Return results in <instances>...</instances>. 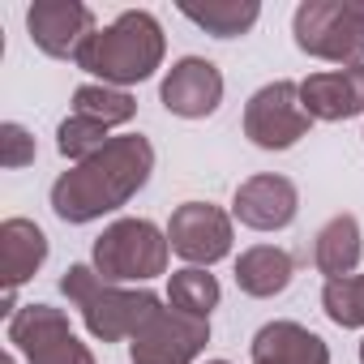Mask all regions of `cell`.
<instances>
[{"label":"cell","mask_w":364,"mask_h":364,"mask_svg":"<svg viewBox=\"0 0 364 364\" xmlns=\"http://www.w3.org/2000/svg\"><path fill=\"white\" fill-rule=\"evenodd\" d=\"M107 141H112V137H107V124H99V120H90V116H77V112H69V116L60 120V129H56V150H60L69 163H86V159L99 154Z\"/></svg>","instance_id":"7402d4cb"},{"label":"cell","mask_w":364,"mask_h":364,"mask_svg":"<svg viewBox=\"0 0 364 364\" xmlns=\"http://www.w3.org/2000/svg\"><path fill=\"white\" fill-rule=\"evenodd\" d=\"M210 343V321L180 313V309H159L133 338V364H193Z\"/></svg>","instance_id":"ba28073f"},{"label":"cell","mask_w":364,"mask_h":364,"mask_svg":"<svg viewBox=\"0 0 364 364\" xmlns=\"http://www.w3.org/2000/svg\"><path fill=\"white\" fill-rule=\"evenodd\" d=\"M150 171H154V146L141 133H120L99 154H90L86 163H73L56 180L52 210L65 223H95L120 210L133 193H141Z\"/></svg>","instance_id":"6da1fadb"},{"label":"cell","mask_w":364,"mask_h":364,"mask_svg":"<svg viewBox=\"0 0 364 364\" xmlns=\"http://www.w3.org/2000/svg\"><path fill=\"white\" fill-rule=\"evenodd\" d=\"M35 154H39V146H35V137H31L26 124H18V120L0 124V167L18 171V167L35 163Z\"/></svg>","instance_id":"603a6c76"},{"label":"cell","mask_w":364,"mask_h":364,"mask_svg":"<svg viewBox=\"0 0 364 364\" xmlns=\"http://www.w3.org/2000/svg\"><path fill=\"white\" fill-rule=\"evenodd\" d=\"M360 364H364V343H360Z\"/></svg>","instance_id":"d4e9b609"},{"label":"cell","mask_w":364,"mask_h":364,"mask_svg":"<svg viewBox=\"0 0 364 364\" xmlns=\"http://www.w3.org/2000/svg\"><path fill=\"white\" fill-rule=\"evenodd\" d=\"M219 279L206 274L202 266H185L167 279V304L180 309V313H193V317H206L210 321V309H219Z\"/></svg>","instance_id":"d6986e66"},{"label":"cell","mask_w":364,"mask_h":364,"mask_svg":"<svg viewBox=\"0 0 364 364\" xmlns=\"http://www.w3.org/2000/svg\"><path fill=\"white\" fill-rule=\"evenodd\" d=\"M159 99L171 116L202 120L223 103V73L206 56H185L167 69V77L159 86Z\"/></svg>","instance_id":"8fae6325"},{"label":"cell","mask_w":364,"mask_h":364,"mask_svg":"<svg viewBox=\"0 0 364 364\" xmlns=\"http://www.w3.org/2000/svg\"><path fill=\"white\" fill-rule=\"evenodd\" d=\"M321 309L334 326L355 330L364 326V274H347V279H326L321 287Z\"/></svg>","instance_id":"44dd1931"},{"label":"cell","mask_w":364,"mask_h":364,"mask_svg":"<svg viewBox=\"0 0 364 364\" xmlns=\"http://www.w3.org/2000/svg\"><path fill=\"white\" fill-rule=\"evenodd\" d=\"M253 364H330V347L300 321H266L249 347Z\"/></svg>","instance_id":"5bb4252c"},{"label":"cell","mask_w":364,"mask_h":364,"mask_svg":"<svg viewBox=\"0 0 364 364\" xmlns=\"http://www.w3.org/2000/svg\"><path fill=\"white\" fill-rule=\"evenodd\" d=\"M300 103H304V112H309L313 120L364 116V65L309 73V77L300 82Z\"/></svg>","instance_id":"4fadbf2b"},{"label":"cell","mask_w":364,"mask_h":364,"mask_svg":"<svg viewBox=\"0 0 364 364\" xmlns=\"http://www.w3.org/2000/svg\"><path fill=\"white\" fill-rule=\"evenodd\" d=\"M5 364H18V360H14V355H5Z\"/></svg>","instance_id":"cb8c5ba5"},{"label":"cell","mask_w":364,"mask_h":364,"mask_svg":"<svg viewBox=\"0 0 364 364\" xmlns=\"http://www.w3.org/2000/svg\"><path fill=\"white\" fill-rule=\"evenodd\" d=\"M291 274H296V262L279 245H253L236 262V287L245 296H253V300H270V296L287 291Z\"/></svg>","instance_id":"2e32d148"},{"label":"cell","mask_w":364,"mask_h":364,"mask_svg":"<svg viewBox=\"0 0 364 364\" xmlns=\"http://www.w3.org/2000/svg\"><path fill=\"white\" fill-rule=\"evenodd\" d=\"M60 291L77 304L86 330L103 343H120V338H133L163 304L154 291L137 287H120V283H107L95 266H69L65 279H60Z\"/></svg>","instance_id":"3957f363"},{"label":"cell","mask_w":364,"mask_h":364,"mask_svg":"<svg viewBox=\"0 0 364 364\" xmlns=\"http://www.w3.org/2000/svg\"><path fill=\"white\" fill-rule=\"evenodd\" d=\"M167 245L189 266L206 270V266H215V262H223L232 253V219L210 202H185V206L171 210Z\"/></svg>","instance_id":"9c48e42d"},{"label":"cell","mask_w":364,"mask_h":364,"mask_svg":"<svg viewBox=\"0 0 364 364\" xmlns=\"http://www.w3.org/2000/svg\"><path fill=\"white\" fill-rule=\"evenodd\" d=\"M73 112L77 116H90L99 124H129L137 116V99L120 86H103V82H86L73 90Z\"/></svg>","instance_id":"ffe728a7"},{"label":"cell","mask_w":364,"mask_h":364,"mask_svg":"<svg viewBox=\"0 0 364 364\" xmlns=\"http://www.w3.org/2000/svg\"><path fill=\"white\" fill-rule=\"evenodd\" d=\"M9 343L26 364H95L90 347L73 334L69 317L52 304H22L9 317Z\"/></svg>","instance_id":"8992f818"},{"label":"cell","mask_w":364,"mask_h":364,"mask_svg":"<svg viewBox=\"0 0 364 364\" xmlns=\"http://www.w3.org/2000/svg\"><path fill=\"white\" fill-rule=\"evenodd\" d=\"M180 14H185L193 26H202L206 35L215 39H240L257 26L262 18V5L257 0H206V5H180Z\"/></svg>","instance_id":"ac0fdd59"},{"label":"cell","mask_w":364,"mask_h":364,"mask_svg":"<svg viewBox=\"0 0 364 364\" xmlns=\"http://www.w3.org/2000/svg\"><path fill=\"white\" fill-rule=\"evenodd\" d=\"M48 262V236L31 219H5L0 223V274H5V291H18L35 270Z\"/></svg>","instance_id":"9a60e30c"},{"label":"cell","mask_w":364,"mask_h":364,"mask_svg":"<svg viewBox=\"0 0 364 364\" xmlns=\"http://www.w3.org/2000/svg\"><path fill=\"white\" fill-rule=\"evenodd\" d=\"M296 48L334 60V65H364V0H304L291 18Z\"/></svg>","instance_id":"277c9868"},{"label":"cell","mask_w":364,"mask_h":364,"mask_svg":"<svg viewBox=\"0 0 364 364\" xmlns=\"http://www.w3.org/2000/svg\"><path fill=\"white\" fill-rule=\"evenodd\" d=\"M236 219L253 232H279L296 219L300 210V193L287 176H274V171H262V176H249L245 185L236 189V202H232Z\"/></svg>","instance_id":"7c38bea8"},{"label":"cell","mask_w":364,"mask_h":364,"mask_svg":"<svg viewBox=\"0 0 364 364\" xmlns=\"http://www.w3.org/2000/svg\"><path fill=\"white\" fill-rule=\"evenodd\" d=\"M73 65L99 77L103 86H137L163 65V26L146 9H124L112 26L95 31L82 43Z\"/></svg>","instance_id":"7a4b0ae2"},{"label":"cell","mask_w":364,"mask_h":364,"mask_svg":"<svg viewBox=\"0 0 364 364\" xmlns=\"http://www.w3.org/2000/svg\"><path fill=\"white\" fill-rule=\"evenodd\" d=\"M360 249H364L360 219L355 215H334L330 223H321V232L313 240V262L326 279H347L360 266Z\"/></svg>","instance_id":"e0dca14e"},{"label":"cell","mask_w":364,"mask_h":364,"mask_svg":"<svg viewBox=\"0 0 364 364\" xmlns=\"http://www.w3.org/2000/svg\"><path fill=\"white\" fill-rule=\"evenodd\" d=\"M26 31H31L39 52H48L56 60H69V56L82 52V43L99 26H95L90 5H82V0H35L26 9Z\"/></svg>","instance_id":"30bf717a"},{"label":"cell","mask_w":364,"mask_h":364,"mask_svg":"<svg viewBox=\"0 0 364 364\" xmlns=\"http://www.w3.org/2000/svg\"><path fill=\"white\" fill-rule=\"evenodd\" d=\"M313 129L300 103V82H270L245 103V137L262 150H287Z\"/></svg>","instance_id":"52a82bcc"},{"label":"cell","mask_w":364,"mask_h":364,"mask_svg":"<svg viewBox=\"0 0 364 364\" xmlns=\"http://www.w3.org/2000/svg\"><path fill=\"white\" fill-rule=\"evenodd\" d=\"M206 364H228V360H206Z\"/></svg>","instance_id":"484cf974"},{"label":"cell","mask_w":364,"mask_h":364,"mask_svg":"<svg viewBox=\"0 0 364 364\" xmlns=\"http://www.w3.org/2000/svg\"><path fill=\"white\" fill-rule=\"evenodd\" d=\"M167 232H159L150 219H116L95 240V270L107 283H146L167 270Z\"/></svg>","instance_id":"5b68a950"}]
</instances>
